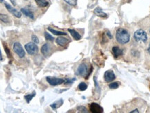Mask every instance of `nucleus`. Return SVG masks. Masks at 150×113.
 <instances>
[{
    "mask_svg": "<svg viewBox=\"0 0 150 113\" xmlns=\"http://www.w3.org/2000/svg\"><path fill=\"white\" fill-rule=\"evenodd\" d=\"M115 38L119 44L124 45V44L129 43V40H130V35L126 29L119 28L116 31Z\"/></svg>",
    "mask_w": 150,
    "mask_h": 113,
    "instance_id": "obj_1",
    "label": "nucleus"
},
{
    "mask_svg": "<svg viewBox=\"0 0 150 113\" xmlns=\"http://www.w3.org/2000/svg\"><path fill=\"white\" fill-rule=\"evenodd\" d=\"M91 71H92V68L90 69V70H88V67L86 63H82L79 65L77 70V75L81 76L86 77V78H88L89 75L91 73Z\"/></svg>",
    "mask_w": 150,
    "mask_h": 113,
    "instance_id": "obj_2",
    "label": "nucleus"
},
{
    "mask_svg": "<svg viewBox=\"0 0 150 113\" xmlns=\"http://www.w3.org/2000/svg\"><path fill=\"white\" fill-rule=\"evenodd\" d=\"M134 38L136 42H143L145 43L147 40V35L144 30L138 29L134 33Z\"/></svg>",
    "mask_w": 150,
    "mask_h": 113,
    "instance_id": "obj_3",
    "label": "nucleus"
},
{
    "mask_svg": "<svg viewBox=\"0 0 150 113\" xmlns=\"http://www.w3.org/2000/svg\"><path fill=\"white\" fill-rule=\"evenodd\" d=\"M25 49L29 55H36L38 53V47L34 43H29L25 45Z\"/></svg>",
    "mask_w": 150,
    "mask_h": 113,
    "instance_id": "obj_4",
    "label": "nucleus"
},
{
    "mask_svg": "<svg viewBox=\"0 0 150 113\" xmlns=\"http://www.w3.org/2000/svg\"><path fill=\"white\" fill-rule=\"evenodd\" d=\"M13 51L20 58H24L25 56V51L23 49L22 46L19 43H15L13 45Z\"/></svg>",
    "mask_w": 150,
    "mask_h": 113,
    "instance_id": "obj_5",
    "label": "nucleus"
},
{
    "mask_svg": "<svg viewBox=\"0 0 150 113\" xmlns=\"http://www.w3.org/2000/svg\"><path fill=\"white\" fill-rule=\"evenodd\" d=\"M47 81H48L50 85L52 86H56L58 85H60V84L63 83L65 82V80L63 78H56V77H50L48 76L46 78Z\"/></svg>",
    "mask_w": 150,
    "mask_h": 113,
    "instance_id": "obj_6",
    "label": "nucleus"
},
{
    "mask_svg": "<svg viewBox=\"0 0 150 113\" xmlns=\"http://www.w3.org/2000/svg\"><path fill=\"white\" fill-rule=\"evenodd\" d=\"M5 6H6V9L8 10V12H9L10 13H11L13 16H15L16 18H21L22 16L21 12L18 11V10L16 9V8H13L12 6H11V5L8 4H6V3L5 4Z\"/></svg>",
    "mask_w": 150,
    "mask_h": 113,
    "instance_id": "obj_7",
    "label": "nucleus"
},
{
    "mask_svg": "<svg viewBox=\"0 0 150 113\" xmlns=\"http://www.w3.org/2000/svg\"><path fill=\"white\" fill-rule=\"evenodd\" d=\"M90 112L93 113H102L104 112V109L100 105L96 103H92L90 105Z\"/></svg>",
    "mask_w": 150,
    "mask_h": 113,
    "instance_id": "obj_8",
    "label": "nucleus"
},
{
    "mask_svg": "<svg viewBox=\"0 0 150 113\" xmlns=\"http://www.w3.org/2000/svg\"><path fill=\"white\" fill-rule=\"evenodd\" d=\"M115 79V75L112 70H108L104 73V80L106 82H112Z\"/></svg>",
    "mask_w": 150,
    "mask_h": 113,
    "instance_id": "obj_9",
    "label": "nucleus"
},
{
    "mask_svg": "<svg viewBox=\"0 0 150 113\" xmlns=\"http://www.w3.org/2000/svg\"><path fill=\"white\" fill-rule=\"evenodd\" d=\"M56 43L58 44V45H60V46L64 47L65 46L67 43H70V40L67 39V38H64V37H59V38H58L56 40Z\"/></svg>",
    "mask_w": 150,
    "mask_h": 113,
    "instance_id": "obj_10",
    "label": "nucleus"
},
{
    "mask_svg": "<svg viewBox=\"0 0 150 113\" xmlns=\"http://www.w3.org/2000/svg\"><path fill=\"white\" fill-rule=\"evenodd\" d=\"M112 51L113 53L115 58H117V57L120 56V55H122L123 53V50L122 49H120L119 47L117 46H115L113 47Z\"/></svg>",
    "mask_w": 150,
    "mask_h": 113,
    "instance_id": "obj_11",
    "label": "nucleus"
},
{
    "mask_svg": "<svg viewBox=\"0 0 150 113\" xmlns=\"http://www.w3.org/2000/svg\"><path fill=\"white\" fill-rule=\"evenodd\" d=\"M94 13H95L97 16L101 17V18H107V13H104V12L102 11V8L99 7L96 8L94 10Z\"/></svg>",
    "mask_w": 150,
    "mask_h": 113,
    "instance_id": "obj_12",
    "label": "nucleus"
},
{
    "mask_svg": "<svg viewBox=\"0 0 150 113\" xmlns=\"http://www.w3.org/2000/svg\"><path fill=\"white\" fill-rule=\"evenodd\" d=\"M69 33L71 34V35L73 37V38L76 40H79L81 38V35L77 31H76L75 29H71V28H69L68 29Z\"/></svg>",
    "mask_w": 150,
    "mask_h": 113,
    "instance_id": "obj_13",
    "label": "nucleus"
},
{
    "mask_svg": "<svg viewBox=\"0 0 150 113\" xmlns=\"http://www.w3.org/2000/svg\"><path fill=\"white\" fill-rule=\"evenodd\" d=\"M21 12L25 16H27L32 20L34 19V15H33V13H32L31 11H29V10L22 8H21Z\"/></svg>",
    "mask_w": 150,
    "mask_h": 113,
    "instance_id": "obj_14",
    "label": "nucleus"
},
{
    "mask_svg": "<svg viewBox=\"0 0 150 113\" xmlns=\"http://www.w3.org/2000/svg\"><path fill=\"white\" fill-rule=\"evenodd\" d=\"M63 100L62 99H60L59 100L56 101H55L54 103H53V104H51L50 106H51V108L53 110H56L63 105Z\"/></svg>",
    "mask_w": 150,
    "mask_h": 113,
    "instance_id": "obj_15",
    "label": "nucleus"
},
{
    "mask_svg": "<svg viewBox=\"0 0 150 113\" xmlns=\"http://www.w3.org/2000/svg\"><path fill=\"white\" fill-rule=\"evenodd\" d=\"M35 1L40 8H45L49 5V2L47 0H35Z\"/></svg>",
    "mask_w": 150,
    "mask_h": 113,
    "instance_id": "obj_16",
    "label": "nucleus"
},
{
    "mask_svg": "<svg viewBox=\"0 0 150 113\" xmlns=\"http://www.w3.org/2000/svg\"><path fill=\"white\" fill-rule=\"evenodd\" d=\"M41 52L44 55H48L50 52V46L48 44H45L41 48Z\"/></svg>",
    "mask_w": 150,
    "mask_h": 113,
    "instance_id": "obj_17",
    "label": "nucleus"
},
{
    "mask_svg": "<svg viewBox=\"0 0 150 113\" xmlns=\"http://www.w3.org/2000/svg\"><path fill=\"white\" fill-rule=\"evenodd\" d=\"M48 31H50L51 33H53L54 35H67V33H65V32L56 31V30L53 29V28H52L50 27H48Z\"/></svg>",
    "mask_w": 150,
    "mask_h": 113,
    "instance_id": "obj_18",
    "label": "nucleus"
},
{
    "mask_svg": "<svg viewBox=\"0 0 150 113\" xmlns=\"http://www.w3.org/2000/svg\"><path fill=\"white\" fill-rule=\"evenodd\" d=\"M0 20L4 23L10 22L9 17H8L7 15L2 14V13H0Z\"/></svg>",
    "mask_w": 150,
    "mask_h": 113,
    "instance_id": "obj_19",
    "label": "nucleus"
},
{
    "mask_svg": "<svg viewBox=\"0 0 150 113\" xmlns=\"http://www.w3.org/2000/svg\"><path fill=\"white\" fill-rule=\"evenodd\" d=\"M35 96H36V92H33V93H31V94H26V95L24 97L25 99H26V101L27 102L28 104H29V103H30V101H31L32 100V99H33V98Z\"/></svg>",
    "mask_w": 150,
    "mask_h": 113,
    "instance_id": "obj_20",
    "label": "nucleus"
},
{
    "mask_svg": "<svg viewBox=\"0 0 150 113\" xmlns=\"http://www.w3.org/2000/svg\"><path fill=\"white\" fill-rule=\"evenodd\" d=\"M78 88H79V90L81 91H85L88 88V85L86 83L81 82L78 85Z\"/></svg>",
    "mask_w": 150,
    "mask_h": 113,
    "instance_id": "obj_21",
    "label": "nucleus"
},
{
    "mask_svg": "<svg viewBox=\"0 0 150 113\" xmlns=\"http://www.w3.org/2000/svg\"><path fill=\"white\" fill-rule=\"evenodd\" d=\"M45 38L47 40H50V41H52V42L54 41V37L50 35V33H48V32H45Z\"/></svg>",
    "mask_w": 150,
    "mask_h": 113,
    "instance_id": "obj_22",
    "label": "nucleus"
},
{
    "mask_svg": "<svg viewBox=\"0 0 150 113\" xmlns=\"http://www.w3.org/2000/svg\"><path fill=\"white\" fill-rule=\"evenodd\" d=\"M77 110H78L79 112H88V110L86 109V108L84 107V106H79V107H77Z\"/></svg>",
    "mask_w": 150,
    "mask_h": 113,
    "instance_id": "obj_23",
    "label": "nucleus"
},
{
    "mask_svg": "<svg viewBox=\"0 0 150 113\" xmlns=\"http://www.w3.org/2000/svg\"><path fill=\"white\" fill-rule=\"evenodd\" d=\"M67 4L72 6H75L77 4V0H64Z\"/></svg>",
    "mask_w": 150,
    "mask_h": 113,
    "instance_id": "obj_24",
    "label": "nucleus"
},
{
    "mask_svg": "<svg viewBox=\"0 0 150 113\" xmlns=\"http://www.w3.org/2000/svg\"><path fill=\"white\" fill-rule=\"evenodd\" d=\"M109 87H110L111 89H117V87H119V83H118V82L111 83V84H109Z\"/></svg>",
    "mask_w": 150,
    "mask_h": 113,
    "instance_id": "obj_25",
    "label": "nucleus"
},
{
    "mask_svg": "<svg viewBox=\"0 0 150 113\" xmlns=\"http://www.w3.org/2000/svg\"><path fill=\"white\" fill-rule=\"evenodd\" d=\"M31 40H32V41H33L34 43H36V44L39 43V40H38V37H37L36 35H32Z\"/></svg>",
    "mask_w": 150,
    "mask_h": 113,
    "instance_id": "obj_26",
    "label": "nucleus"
},
{
    "mask_svg": "<svg viewBox=\"0 0 150 113\" xmlns=\"http://www.w3.org/2000/svg\"><path fill=\"white\" fill-rule=\"evenodd\" d=\"M4 49H5V51L6 52V53H7V55H8V58H10V57H11V52H10V51H9V49H8V48L7 47H6V45H4Z\"/></svg>",
    "mask_w": 150,
    "mask_h": 113,
    "instance_id": "obj_27",
    "label": "nucleus"
},
{
    "mask_svg": "<svg viewBox=\"0 0 150 113\" xmlns=\"http://www.w3.org/2000/svg\"><path fill=\"white\" fill-rule=\"evenodd\" d=\"M74 81H75V79H72V80H70V79H66V80H65V84H70V83H72L74 82Z\"/></svg>",
    "mask_w": 150,
    "mask_h": 113,
    "instance_id": "obj_28",
    "label": "nucleus"
},
{
    "mask_svg": "<svg viewBox=\"0 0 150 113\" xmlns=\"http://www.w3.org/2000/svg\"><path fill=\"white\" fill-rule=\"evenodd\" d=\"M107 35H108V36H109V39H112V38H113L112 35L111 34V33H110V32H109V31H107Z\"/></svg>",
    "mask_w": 150,
    "mask_h": 113,
    "instance_id": "obj_29",
    "label": "nucleus"
},
{
    "mask_svg": "<svg viewBox=\"0 0 150 113\" xmlns=\"http://www.w3.org/2000/svg\"><path fill=\"white\" fill-rule=\"evenodd\" d=\"M10 1L11 2V4H12L13 6H16V0H10Z\"/></svg>",
    "mask_w": 150,
    "mask_h": 113,
    "instance_id": "obj_30",
    "label": "nucleus"
},
{
    "mask_svg": "<svg viewBox=\"0 0 150 113\" xmlns=\"http://www.w3.org/2000/svg\"><path fill=\"white\" fill-rule=\"evenodd\" d=\"M2 53H1V49H0V61H1L2 60Z\"/></svg>",
    "mask_w": 150,
    "mask_h": 113,
    "instance_id": "obj_31",
    "label": "nucleus"
},
{
    "mask_svg": "<svg viewBox=\"0 0 150 113\" xmlns=\"http://www.w3.org/2000/svg\"><path fill=\"white\" fill-rule=\"evenodd\" d=\"M131 113H134V112H139V111H138V109H136V110H133V111H131V112H130Z\"/></svg>",
    "mask_w": 150,
    "mask_h": 113,
    "instance_id": "obj_32",
    "label": "nucleus"
},
{
    "mask_svg": "<svg viewBox=\"0 0 150 113\" xmlns=\"http://www.w3.org/2000/svg\"><path fill=\"white\" fill-rule=\"evenodd\" d=\"M148 51L150 53V45H149V49H148Z\"/></svg>",
    "mask_w": 150,
    "mask_h": 113,
    "instance_id": "obj_33",
    "label": "nucleus"
},
{
    "mask_svg": "<svg viewBox=\"0 0 150 113\" xmlns=\"http://www.w3.org/2000/svg\"><path fill=\"white\" fill-rule=\"evenodd\" d=\"M4 2V0H0V3H2Z\"/></svg>",
    "mask_w": 150,
    "mask_h": 113,
    "instance_id": "obj_34",
    "label": "nucleus"
}]
</instances>
